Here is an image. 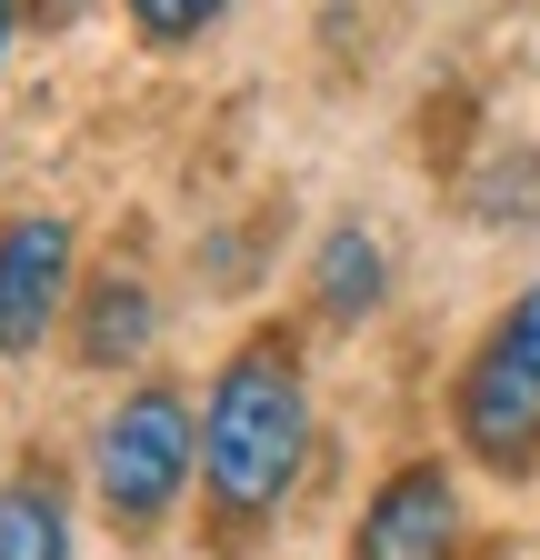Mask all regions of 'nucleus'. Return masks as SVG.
<instances>
[{
    "instance_id": "obj_9",
    "label": "nucleus",
    "mask_w": 540,
    "mask_h": 560,
    "mask_svg": "<svg viewBox=\"0 0 540 560\" xmlns=\"http://www.w3.org/2000/svg\"><path fill=\"white\" fill-rule=\"evenodd\" d=\"M130 21H141V40H161V50H180L200 21H221V0H130Z\"/></svg>"
},
{
    "instance_id": "obj_2",
    "label": "nucleus",
    "mask_w": 540,
    "mask_h": 560,
    "mask_svg": "<svg viewBox=\"0 0 540 560\" xmlns=\"http://www.w3.org/2000/svg\"><path fill=\"white\" fill-rule=\"evenodd\" d=\"M460 441L491 470H520L540 451V280L501 311V330L481 340V361L460 381Z\"/></svg>"
},
{
    "instance_id": "obj_1",
    "label": "nucleus",
    "mask_w": 540,
    "mask_h": 560,
    "mask_svg": "<svg viewBox=\"0 0 540 560\" xmlns=\"http://www.w3.org/2000/svg\"><path fill=\"white\" fill-rule=\"evenodd\" d=\"M301 441H310V390H301V361H291L281 340H250L240 361L221 371V390H211V420H200L211 511H221V521H260V511L291 490Z\"/></svg>"
},
{
    "instance_id": "obj_3",
    "label": "nucleus",
    "mask_w": 540,
    "mask_h": 560,
    "mask_svg": "<svg viewBox=\"0 0 540 560\" xmlns=\"http://www.w3.org/2000/svg\"><path fill=\"white\" fill-rule=\"evenodd\" d=\"M190 410L171 390H141V400H120L110 410V431H101V501L120 530H151L171 501H180V470H190Z\"/></svg>"
},
{
    "instance_id": "obj_4",
    "label": "nucleus",
    "mask_w": 540,
    "mask_h": 560,
    "mask_svg": "<svg viewBox=\"0 0 540 560\" xmlns=\"http://www.w3.org/2000/svg\"><path fill=\"white\" fill-rule=\"evenodd\" d=\"M460 550V501H450V470L411 460L400 480H380V501L361 511L351 560H450Z\"/></svg>"
},
{
    "instance_id": "obj_7",
    "label": "nucleus",
    "mask_w": 540,
    "mask_h": 560,
    "mask_svg": "<svg viewBox=\"0 0 540 560\" xmlns=\"http://www.w3.org/2000/svg\"><path fill=\"white\" fill-rule=\"evenodd\" d=\"M141 340H151V291H141V280H101V291H91V320H81V361L91 371L141 361Z\"/></svg>"
},
{
    "instance_id": "obj_8",
    "label": "nucleus",
    "mask_w": 540,
    "mask_h": 560,
    "mask_svg": "<svg viewBox=\"0 0 540 560\" xmlns=\"http://www.w3.org/2000/svg\"><path fill=\"white\" fill-rule=\"evenodd\" d=\"M380 280H390V260H380V241H371V231H341V241L320 250V301L341 311V320H361V311L380 301Z\"/></svg>"
},
{
    "instance_id": "obj_10",
    "label": "nucleus",
    "mask_w": 540,
    "mask_h": 560,
    "mask_svg": "<svg viewBox=\"0 0 540 560\" xmlns=\"http://www.w3.org/2000/svg\"><path fill=\"white\" fill-rule=\"evenodd\" d=\"M11 21H21V0H0V50H11Z\"/></svg>"
},
{
    "instance_id": "obj_5",
    "label": "nucleus",
    "mask_w": 540,
    "mask_h": 560,
    "mask_svg": "<svg viewBox=\"0 0 540 560\" xmlns=\"http://www.w3.org/2000/svg\"><path fill=\"white\" fill-rule=\"evenodd\" d=\"M60 280H71V231L60 221H11L0 231V350H40Z\"/></svg>"
},
{
    "instance_id": "obj_6",
    "label": "nucleus",
    "mask_w": 540,
    "mask_h": 560,
    "mask_svg": "<svg viewBox=\"0 0 540 560\" xmlns=\"http://www.w3.org/2000/svg\"><path fill=\"white\" fill-rule=\"evenodd\" d=\"M0 560H71V511H60L50 480L0 490Z\"/></svg>"
}]
</instances>
